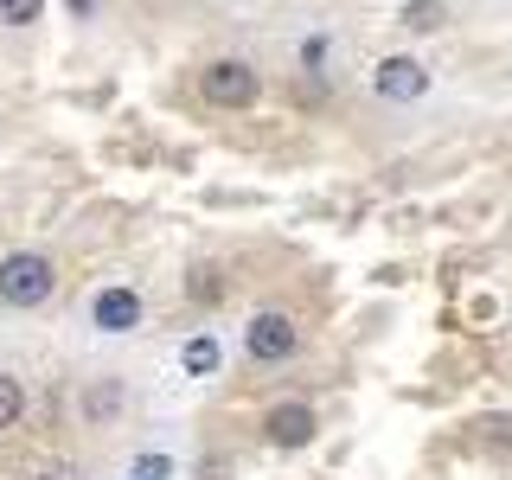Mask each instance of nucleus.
Returning a JSON list of instances; mask_svg holds the SVG:
<instances>
[{
  "label": "nucleus",
  "mask_w": 512,
  "mask_h": 480,
  "mask_svg": "<svg viewBox=\"0 0 512 480\" xmlns=\"http://www.w3.org/2000/svg\"><path fill=\"white\" fill-rule=\"evenodd\" d=\"M263 429H269V442H276V448H308L320 423H314V410H308V404H276Z\"/></svg>",
  "instance_id": "39448f33"
},
{
  "label": "nucleus",
  "mask_w": 512,
  "mask_h": 480,
  "mask_svg": "<svg viewBox=\"0 0 512 480\" xmlns=\"http://www.w3.org/2000/svg\"><path fill=\"white\" fill-rule=\"evenodd\" d=\"M404 26H416V32L442 26V0H410V7H404Z\"/></svg>",
  "instance_id": "9d476101"
},
{
  "label": "nucleus",
  "mask_w": 512,
  "mask_h": 480,
  "mask_svg": "<svg viewBox=\"0 0 512 480\" xmlns=\"http://www.w3.org/2000/svg\"><path fill=\"white\" fill-rule=\"evenodd\" d=\"M39 480H84V474H77L71 461H64V468H58V461H45V468H39Z\"/></svg>",
  "instance_id": "dca6fc26"
},
{
  "label": "nucleus",
  "mask_w": 512,
  "mask_h": 480,
  "mask_svg": "<svg viewBox=\"0 0 512 480\" xmlns=\"http://www.w3.org/2000/svg\"><path fill=\"white\" fill-rule=\"evenodd\" d=\"M301 64H308V71H314V64H327V39H308V45H301Z\"/></svg>",
  "instance_id": "2eb2a0df"
},
{
  "label": "nucleus",
  "mask_w": 512,
  "mask_h": 480,
  "mask_svg": "<svg viewBox=\"0 0 512 480\" xmlns=\"http://www.w3.org/2000/svg\"><path fill=\"white\" fill-rule=\"evenodd\" d=\"M186 295L199 301V308H212V301H224V276L218 269H192V282H186Z\"/></svg>",
  "instance_id": "1a4fd4ad"
},
{
  "label": "nucleus",
  "mask_w": 512,
  "mask_h": 480,
  "mask_svg": "<svg viewBox=\"0 0 512 480\" xmlns=\"http://www.w3.org/2000/svg\"><path fill=\"white\" fill-rule=\"evenodd\" d=\"M423 90H429V71L416 58H384L378 64V96H391V103H416Z\"/></svg>",
  "instance_id": "20e7f679"
},
{
  "label": "nucleus",
  "mask_w": 512,
  "mask_h": 480,
  "mask_svg": "<svg viewBox=\"0 0 512 480\" xmlns=\"http://www.w3.org/2000/svg\"><path fill=\"white\" fill-rule=\"evenodd\" d=\"M160 474H167V461H160V455H141L135 461V480H160Z\"/></svg>",
  "instance_id": "4468645a"
},
{
  "label": "nucleus",
  "mask_w": 512,
  "mask_h": 480,
  "mask_svg": "<svg viewBox=\"0 0 512 480\" xmlns=\"http://www.w3.org/2000/svg\"><path fill=\"white\" fill-rule=\"evenodd\" d=\"M90 320H96L103 333L141 327V295H135V288H103V295H96V308H90Z\"/></svg>",
  "instance_id": "423d86ee"
},
{
  "label": "nucleus",
  "mask_w": 512,
  "mask_h": 480,
  "mask_svg": "<svg viewBox=\"0 0 512 480\" xmlns=\"http://www.w3.org/2000/svg\"><path fill=\"white\" fill-rule=\"evenodd\" d=\"M295 340H301L295 320L276 314V308H263V314H256L250 327H244V346H250V359H256V365H282L288 352H295Z\"/></svg>",
  "instance_id": "f03ea898"
},
{
  "label": "nucleus",
  "mask_w": 512,
  "mask_h": 480,
  "mask_svg": "<svg viewBox=\"0 0 512 480\" xmlns=\"http://www.w3.org/2000/svg\"><path fill=\"white\" fill-rule=\"evenodd\" d=\"M52 288H58L52 256L13 250L7 263H0V301H7V308H39V301H52Z\"/></svg>",
  "instance_id": "f257e3e1"
},
{
  "label": "nucleus",
  "mask_w": 512,
  "mask_h": 480,
  "mask_svg": "<svg viewBox=\"0 0 512 480\" xmlns=\"http://www.w3.org/2000/svg\"><path fill=\"white\" fill-rule=\"evenodd\" d=\"M199 90H205V103H218V109H250L256 103V71L237 64V58H218L212 71L199 77Z\"/></svg>",
  "instance_id": "7ed1b4c3"
},
{
  "label": "nucleus",
  "mask_w": 512,
  "mask_h": 480,
  "mask_svg": "<svg viewBox=\"0 0 512 480\" xmlns=\"http://www.w3.org/2000/svg\"><path fill=\"white\" fill-rule=\"evenodd\" d=\"M39 7H45V0H0V20H7V26H32Z\"/></svg>",
  "instance_id": "f8f14e48"
},
{
  "label": "nucleus",
  "mask_w": 512,
  "mask_h": 480,
  "mask_svg": "<svg viewBox=\"0 0 512 480\" xmlns=\"http://www.w3.org/2000/svg\"><path fill=\"white\" fill-rule=\"evenodd\" d=\"M20 416H26V391H20L13 372H0V429H13Z\"/></svg>",
  "instance_id": "6e6552de"
},
{
  "label": "nucleus",
  "mask_w": 512,
  "mask_h": 480,
  "mask_svg": "<svg viewBox=\"0 0 512 480\" xmlns=\"http://www.w3.org/2000/svg\"><path fill=\"white\" fill-rule=\"evenodd\" d=\"M180 359H186V372H192V378H212L224 352H218V340H205V333H199V340H186V352H180Z\"/></svg>",
  "instance_id": "0eeeda50"
},
{
  "label": "nucleus",
  "mask_w": 512,
  "mask_h": 480,
  "mask_svg": "<svg viewBox=\"0 0 512 480\" xmlns=\"http://www.w3.org/2000/svg\"><path fill=\"white\" fill-rule=\"evenodd\" d=\"M84 410H90V416H109V410H122V384H90Z\"/></svg>",
  "instance_id": "9b49d317"
},
{
  "label": "nucleus",
  "mask_w": 512,
  "mask_h": 480,
  "mask_svg": "<svg viewBox=\"0 0 512 480\" xmlns=\"http://www.w3.org/2000/svg\"><path fill=\"white\" fill-rule=\"evenodd\" d=\"M480 429H487V442H493V448H506V442H512V423H506V416H487Z\"/></svg>",
  "instance_id": "ddd939ff"
}]
</instances>
